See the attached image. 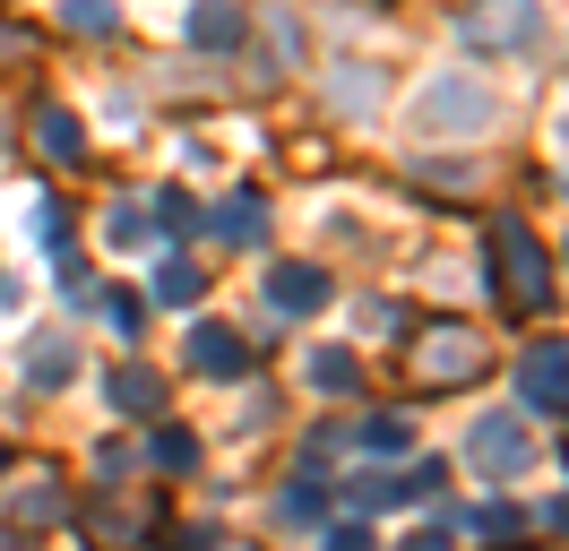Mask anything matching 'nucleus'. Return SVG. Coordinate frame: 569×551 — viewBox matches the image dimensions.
<instances>
[{"mask_svg": "<svg viewBox=\"0 0 569 551\" xmlns=\"http://www.w3.org/2000/svg\"><path fill=\"white\" fill-rule=\"evenodd\" d=\"M492 78H475V69H440L423 96H415V130L440 138V147H466V138L492 130Z\"/></svg>", "mask_w": 569, "mask_h": 551, "instance_id": "obj_1", "label": "nucleus"}, {"mask_svg": "<svg viewBox=\"0 0 569 551\" xmlns=\"http://www.w3.org/2000/svg\"><path fill=\"white\" fill-rule=\"evenodd\" d=\"M492 250H500V302L509 310L552 302V250L527 233V216H492Z\"/></svg>", "mask_w": 569, "mask_h": 551, "instance_id": "obj_2", "label": "nucleus"}, {"mask_svg": "<svg viewBox=\"0 0 569 551\" xmlns=\"http://www.w3.org/2000/svg\"><path fill=\"white\" fill-rule=\"evenodd\" d=\"M483 371H492V344L475 337V328H458V319H440V328L415 337V379L423 388H475Z\"/></svg>", "mask_w": 569, "mask_h": 551, "instance_id": "obj_3", "label": "nucleus"}, {"mask_svg": "<svg viewBox=\"0 0 569 551\" xmlns=\"http://www.w3.org/2000/svg\"><path fill=\"white\" fill-rule=\"evenodd\" d=\"M458 34L475 52H527L535 34H543V9H535V0H466Z\"/></svg>", "mask_w": 569, "mask_h": 551, "instance_id": "obj_4", "label": "nucleus"}, {"mask_svg": "<svg viewBox=\"0 0 569 551\" xmlns=\"http://www.w3.org/2000/svg\"><path fill=\"white\" fill-rule=\"evenodd\" d=\"M518 397H527V413H569V337L527 344V362H518Z\"/></svg>", "mask_w": 569, "mask_h": 551, "instance_id": "obj_5", "label": "nucleus"}, {"mask_svg": "<svg viewBox=\"0 0 569 551\" xmlns=\"http://www.w3.org/2000/svg\"><path fill=\"white\" fill-rule=\"evenodd\" d=\"M466 457H475L483 474H527L535 440H527V422H518V413H483V422H475V440H466Z\"/></svg>", "mask_w": 569, "mask_h": 551, "instance_id": "obj_6", "label": "nucleus"}, {"mask_svg": "<svg viewBox=\"0 0 569 551\" xmlns=\"http://www.w3.org/2000/svg\"><path fill=\"white\" fill-rule=\"evenodd\" d=\"M328 293H337V284H328V276L311 268V259H293V268H277V276H268V302H277L284 319H311V310H328Z\"/></svg>", "mask_w": 569, "mask_h": 551, "instance_id": "obj_7", "label": "nucleus"}, {"mask_svg": "<svg viewBox=\"0 0 569 551\" xmlns=\"http://www.w3.org/2000/svg\"><path fill=\"white\" fill-rule=\"evenodd\" d=\"M190 371H208V379H242V371H250V344L233 337V328L199 319V328H190Z\"/></svg>", "mask_w": 569, "mask_h": 551, "instance_id": "obj_8", "label": "nucleus"}, {"mask_svg": "<svg viewBox=\"0 0 569 551\" xmlns=\"http://www.w3.org/2000/svg\"><path fill=\"white\" fill-rule=\"evenodd\" d=\"M208 233L224 241V250H250V241L268 233V199H259V190H233L224 207H208Z\"/></svg>", "mask_w": 569, "mask_h": 551, "instance_id": "obj_9", "label": "nucleus"}, {"mask_svg": "<svg viewBox=\"0 0 569 551\" xmlns=\"http://www.w3.org/2000/svg\"><path fill=\"white\" fill-rule=\"evenodd\" d=\"M36 147L52 156V164H87V130H78L70 103H43L36 112Z\"/></svg>", "mask_w": 569, "mask_h": 551, "instance_id": "obj_10", "label": "nucleus"}, {"mask_svg": "<svg viewBox=\"0 0 569 551\" xmlns=\"http://www.w3.org/2000/svg\"><path fill=\"white\" fill-rule=\"evenodd\" d=\"M190 43H199V52H233V43H242V9H233V0H199V9H190Z\"/></svg>", "mask_w": 569, "mask_h": 551, "instance_id": "obj_11", "label": "nucleus"}, {"mask_svg": "<svg viewBox=\"0 0 569 551\" xmlns=\"http://www.w3.org/2000/svg\"><path fill=\"white\" fill-rule=\"evenodd\" d=\"M27 379H36V388H70L78 379V344L70 337H27Z\"/></svg>", "mask_w": 569, "mask_h": 551, "instance_id": "obj_12", "label": "nucleus"}, {"mask_svg": "<svg viewBox=\"0 0 569 551\" xmlns=\"http://www.w3.org/2000/svg\"><path fill=\"white\" fill-rule=\"evenodd\" d=\"M112 405L130 413V422L164 413V379H156V371H139V362H121V371H112Z\"/></svg>", "mask_w": 569, "mask_h": 551, "instance_id": "obj_13", "label": "nucleus"}, {"mask_svg": "<svg viewBox=\"0 0 569 551\" xmlns=\"http://www.w3.org/2000/svg\"><path fill=\"white\" fill-rule=\"evenodd\" d=\"M199 293H208V268H199V259H181V250H173V259L156 268V302H181V310H190Z\"/></svg>", "mask_w": 569, "mask_h": 551, "instance_id": "obj_14", "label": "nucleus"}, {"mask_svg": "<svg viewBox=\"0 0 569 551\" xmlns=\"http://www.w3.org/2000/svg\"><path fill=\"white\" fill-rule=\"evenodd\" d=\"M311 388H328V397L362 388V353H346V344H320V353H311Z\"/></svg>", "mask_w": 569, "mask_h": 551, "instance_id": "obj_15", "label": "nucleus"}, {"mask_svg": "<svg viewBox=\"0 0 569 551\" xmlns=\"http://www.w3.org/2000/svg\"><path fill=\"white\" fill-rule=\"evenodd\" d=\"M346 500H355V517H371V509H397V500H406V482L380 474V465H362V474L346 482Z\"/></svg>", "mask_w": 569, "mask_h": 551, "instance_id": "obj_16", "label": "nucleus"}, {"mask_svg": "<svg viewBox=\"0 0 569 551\" xmlns=\"http://www.w3.org/2000/svg\"><path fill=\"white\" fill-rule=\"evenodd\" d=\"M147 465H164V474H190V465H199V440H190L181 422H164V431L147 440Z\"/></svg>", "mask_w": 569, "mask_h": 551, "instance_id": "obj_17", "label": "nucleus"}, {"mask_svg": "<svg viewBox=\"0 0 569 551\" xmlns=\"http://www.w3.org/2000/svg\"><path fill=\"white\" fill-rule=\"evenodd\" d=\"M362 448H371V457H397V448H415V422H406V413H371V422H362Z\"/></svg>", "mask_w": 569, "mask_h": 551, "instance_id": "obj_18", "label": "nucleus"}, {"mask_svg": "<svg viewBox=\"0 0 569 551\" xmlns=\"http://www.w3.org/2000/svg\"><path fill=\"white\" fill-rule=\"evenodd\" d=\"M277 517H284V525H320V517H328V491L302 474V482H293V491L277 500Z\"/></svg>", "mask_w": 569, "mask_h": 551, "instance_id": "obj_19", "label": "nucleus"}, {"mask_svg": "<svg viewBox=\"0 0 569 551\" xmlns=\"http://www.w3.org/2000/svg\"><path fill=\"white\" fill-rule=\"evenodd\" d=\"M61 27H70V34H112V27H121V9H112V0H61Z\"/></svg>", "mask_w": 569, "mask_h": 551, "instance_id": "obj_20", "label": "nucleus"}, {"mask_svg": "<svg viewBox=\"0 0 569 551\" xmlns=\"http://www.w3.org/2000/svg\"><path fill=\"white\" fill-rule=\"evenodd\" d=\"M61 509H70V500H61V482H27V491H18V517H27V525H52Z\"/></svg>", "mask_w": 569, "mask_h": 551, "instance_id": "obj_21", "label": "nucleus"}, {"mask_svg": "<svg viewBox=\"0 0 569 551\" xmlns=\"http://www.w3.org/2000/svg\"><path fill=\"white\" fill-rule=\"evenodd\" d=\"M104 241H112V250H139V241H147V224H139V207H130V199L104 207Z\"/></svg>", "mask_w": 569, "mask_h": 551, "instance_id": "obj_22", "label": "nucleus"}, {"mask_svg": "<svg viewBox=\"0 0 569 551\" xmlns=\"http://www.w3.org/2000/svg\"><path fill=\"white\" fill-rule=\"evenodd\" d=\"M190 224H199V207L181 190H156V233H190Z\"/></svg>", "mask_w": 569, "mask_h": 551, "instance_id": "obj_23", "label": "nucleus"}, {"mask_svg": "<svg viewBox=\"0 0 569 551\" xmlns=\"http://www.w3.org/2000/svg\"><path fill=\"white\" fill-rule=\"evenodd\" d=\"M406 500H431V491H440V482H449V465H440V457H423V465H406Z\"/></svg>", "mask_w": 569, "mask_h": 551, "instance_id": "obj_24", "label": "nucleus"}, {"mask_svg": "<svg viewBox=\"0 0 569 551\" xmlns=\"http://www.w3.org/2000/svg\"><path fill=\"white\" fill-rule=\"evenodd\" d=\"M112 328H121V337H139V328H147V302H139V293H112Z\"/></svg>", "mask_w": 569, "mask_h": 551, "instance_id": "obj_25", "label": "nucleus"}, {"mask_svg": "<svg viewBox=\"0 0 569 551\" xmlns=\"http://www.w3.org/2000/svg\"><path fill=\"white\" fill-rule=\"evenodd\" d=\"M337 103H355V112H362V103H380V78H371V69H355V78H337Z\"/></svg>", "mask_w": 569, "mask_h": 551, "instance_id": "obj_26", "label": "nucleus"}, {"mask_svg": "<svg viewBox=\"0 0 569 551\" xmlns=\"http://www.w3.org/2000/svg\"><path fill=\"white\" fill-rule=\"evenodd\" d=\"M36 233L52 241V250H61V241H70V207H61V199H43V216H36Z\"/></svg>", "mask_w": 569, "mask_h": 551, "instance_id": "obj_27", "label": "nucleus"}, {"mask_svg": "<svg viewBox=\"0 0 569 551\" xmlns=\"http://www.w3.org/2000/svg\"><path fill=\"white\" fill-rule=\"evenodd\" d=\"M475 525H483V534H518V509H509V500H483V509H475Z\"/></svg>", "mask_w": 569, "mask_h": 551, "instance_id": "obj_28", "label": "nucleus"}, {"mask_svg": "<svg viewBox=\"0 0 569 551\" xmlns=\"http://www.w3.org/2000/svg\"><path fill=\"white\" fill-rule=\"evenodd\" d=\"M320 551H371V525H362V517H355V525H328Z\"/></svg>", "mask_w": 569, "mask_h": 551, "instance_id": "obj_29", "label": "nucleus"}, {"mask_svg": "<svg viewBox=\"0 0 569 551\" xmlns=\"http://www.w3.org/2000/svg\"><path fill=\"white\" fill-rule=\"evenodd\" d=\"M208 543H216L208 525H190V534H173V551H208ZM216 551H224V543H216Z\"/></svg>", "mask_w": 569, "mask_h": 551, "instance_id": "obj_30", "label": "nucleus"}, {"mask_svg": "<svg viewBox=\"0 0 569 551\" xmlns=\"http://www.w3.org/2000/svg\"><path fill=\"white\" fill-rule=\"evenodd\" d=\"M397 551H449V534H406Z\"/></svg>", "mask_w": 569, "mask_h": 551, "instance_id": "obj_31", "label": "nucleus"}, {"mask_svg": "<svg viewBox=\"0 0 569 551\" xmlns=\"http://www.w3.org/2000/svg\"><path fill=\"white\" fill-rule=\"evenodd\" d=\"M552 525H561V534H569V491H561V500H552Z\"/></svg>", "mask_w": 569, "mask_h": 551, "instance_id": "obj_32", "label": "nucleus"}, {"mask_svg": "<svg viewBox=\"0 0 569 551\" xmlns=\"http://www.w3.org/2000/svg\"><path fill=\"white\" fill-rule=\"evenodd\" d=\"M0 551H36V543H27V534H0Z\"/></svg>", "mask_w": 569, "mask_h": 551, "instance_id": "obj_33", "label": "nucleus"}, {"mask_svg": "<svg viewBox=\"0 0 569 551\" xmlns=\"http://www.w3.org/2000/svg\"><path fill=\"white\" fill-rule=\"evenodd\" d=\"M0 302H18V276H0Z\"/></svg>", "mask_w": 569, "mask_h": 551, "instance_id": "obj_34", "label": "nucleus"}, {"mask_svg": "<svg viewBox=\"0 0 569 551\" xmlns=\"http://www.w3.org/2000/svg\"><path fill=\"white\" fill-rule=\"evenodd\" d=\"M561 259H569V233H561Z\"/></svg>", "mask_w": 569, "mask_h": 551, "instance_id": "obj_35", "label": "nucleus"}, {"mask_svg": "<svg viewBox=\"0 0 569 551\" xmlns=\"http://www.w3.org/2000/svg\"><path fill=\"white\" fill-rule=\"evenodd\" d=\"M0 465H9V448H0Z\"/></svg>", "mask_w": 569, "mask_h": 551, "instance_id": "obj_36", "label": "nucleus"}]
</instances>
